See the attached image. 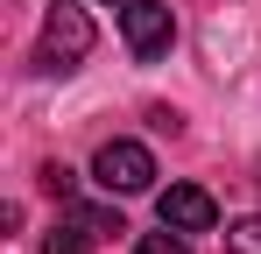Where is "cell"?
Instances as JSON below:
<instances>
[{
	"mask_svg": "<svg viewBox=\"0 0 261 254\" xmlns=\"http://www.w3.org/2000/svg\"><path fill=\"white\" fill-rule=\"evenodd\" d=\"M78 219H85L92 233H127V226H120V212H106V205H78Z\"/></svg>",
	"mask_w": 261,
	"mask_h": 254,
	"instance_id": "8",
	"label": "cell"
},
{
	"mask_svg": "<svg viewBox=\"0 0 261 254\" xmlns=\"http://www.w3.org/2000/svg\"><path fill=\"white\" fill-rule=\"evenodd\" d=\"M134 254H191V247H184V233H176V226H163V233H141Z\"/></svg>",
	"mask_w": 261,
	"mask_h": 254,
	"instance_id": "7",
	"label": "cell"
},
{
	"mask_svg": "<svg viewBox=\"0 0 261 254\" xmlns=\"http://www.w3.org/2000/svg\"><path fill=\"white\" fill-rule=\"evenodd\" d=\"M43 191H57V198H71V169H64V163H49V169H43Z\"/></svg>",
	"mask_w": 261,
	"mask_h": 254,
	"instance_id": "9",
	"label": "cell"
},
{
	"mask_svg": "<svg viewBox=\"0 0 261 254\" xmlns=\"http://www.w3.org/2000/svg\"><path fill=\"white\" fill-rule=\"evenodd\" d=\"M92 176H99V191L134 198V191H148V184H155V156H148L141 141H106V148L92 156Z\"/></svg>",
	"mask_w": 261,
	"mask_h": 254,
	"instance_id": "1",
	"label": "cell"
},
{
	"mask_svg": "<svg viewBox=\"0 0 261 254\" xmlns=\"http://www.w3.org/2000/svg\"><path fill=\"white\" fill-rule=\"evenodd\" d=\"M226 254H261V212H247V219L226 226Z\"/></svg>",
	"mask_w": 261,
	"mask_h": 254,
	"instance_id": "6",
	"label": "cell"
},
{
	"mask_svg": "<svg viewBox=\"0 0 261 254\" xmlns=\"http://www.w3.org/2000/svg\"><path fill=\"white\" fill-rule=\"evenodd\" d=\"M85 57H92L85 7H49V21H43V71H78Z\"/></svg>",
	"mask_w": 261,
	"mask_h": 254,
	"instance_id": "3",
	"label": "cell"
},
{
	"mask_svg": "<svg viewBox=\"0 0 261 254\" xmlns=\"http://www.w3.org/2000/svg\"><path fill=\"white\" fill-rule=\"evenodd\" d=\"M92 240H99V233H92L85 219L71 212L64 226H49V240H43V254H92Z\"/></svg>",
	"mask_w": 261,
	"mask_h": 254,
	"instance_id": "5",
	"label": "cell"
},
{
	"mask_svg": "<svg viewBox=\"0 0 261 254\" xmlns=\"http://www.w3.org/2000/svg\"><path fill=\"white\" fill-rule=\"evenodd\" d=\"M155 212H163V226H176V233H212L219 226V205H212L205 184H170Z\"/></svg>",
	"mask_w": 261,
	"mask_h": 254,
	"instance_id": "4",
	"label": "cell"
},
{
	"mask_svg": "<svg viewBox=\"0 0 261 254\" xmlns=\"http://www.w3.org/2000/svg\"><path fill=\"white\" fill-rule=\"evenodd\" d=\"M120 36H127V49L141 57V64L170 57V42H176V14H170V0H127V7H120Z\"/></svg>",
	"mask_w": 261,
	"mask_h": 254,
	"instance_id": "2",
	"label": "cell"
}]
</instances>
